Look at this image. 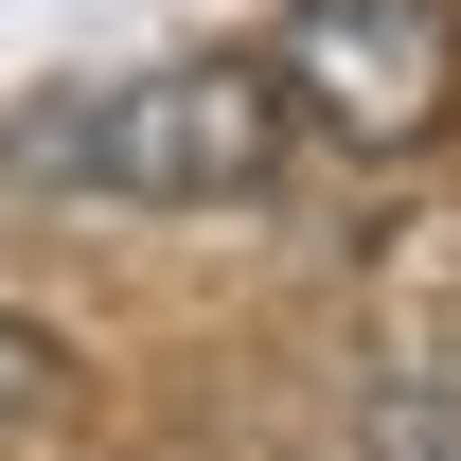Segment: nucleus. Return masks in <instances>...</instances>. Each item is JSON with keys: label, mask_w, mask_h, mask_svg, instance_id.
Here are the masks:
<instances>
[{"label": "nucleus", "mask_w": 461, "mask_h": 461, "mask_svg": "<svg viewBox=\"0 0 461 461\" xmlns=\"http://www.w3.org/2000/svg\"><path fill=\"white\" fill-rule=\"evenodd\" d=\"M285 71L267 54H160L124 71V89H54V107H18L0 160L36 177V195H107V213H249L267 177H285Z\"/></svg>", "instance_id": "obj_1"}, {"label": "nucleus", "mask_w": 461, "mask_h": 461, "mask_svg": "<svg viewBox=\"0 0 461 461\" xmlns=\"http://www.w3.org/2000/svg\"><path fill=\"white\" fill-rule=\"evenodd\" d=\"M285 107L355 160H426L461 107V18L444 0H285Z\"/></svg>", "instance_id": "obj_2"}, {"label": "nucleus", "mask_w": 461, "mask_h": 461, "mask_svg": "<svg viewBox=\"0 0 461 461\" xmlns=\"http://www.w3.org/2000/svg\"><path fill=\"white\" fill-rule=\"evenodd\" d=\"M373 461H461V355L373 373Z\"/></svg>", "instance_id": "obj_3"}, {"label": "nucleus", "mask_w": 461, "mask_h": 461, "mask_svg": "<svg viewBox=\"0 0 461 461\" xmlns=\"http://www.w3.org/2000/svg\"><path fill=\"white\" fill-rule=\"evenodd\" d=\"M54 408H71V338H36L0 302V426H54Z\"/></svg>", "instance_id": "obj_4"}]
</instances>
